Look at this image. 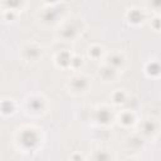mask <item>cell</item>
<instances>
[{"mask_svg":"<svg viewBox=\"0 0 161 161\" xmlns=\"http://www.w3.org/2000/svg\"><path fill=\"white\" fill-rule=\"evenodd\" d=\"M19 140H20V144L25 149H34L39 142V136L33 130H25L22 132Z\"/></svg>","mask_w":161,"mask_h":161,"instance_id":"6da1fadb","label":"cell"},{"mask_svg":"<svg viewBox=\"0 0 161 161\" xmlns=\"http://www.w3.org/2000/svg\"><path fill=\"white\" fill-rule=\"evenodd\" d=\"M111 118H112V115L109 113V111L106 108H102L97 112V120L101 122V124H108Z\"/></svg>","mask_w":161,"mask_h":161,"instance_id":"7a4b0ae2","label":"cell"},{"mask_svg":"<svg viewBox=\"0 0 161 161\" xmlns=\"http://www.w3.org/2000/svg\"><path fill=\"white\" fill-rule=\"evenodd\" d=\"M72 86L76 91H83L87 87V81L83 78V77H78V78H74L72 82Z\"/></svg>","mask_w":161,"mask_h":161,"instance_id":"3957f363","label":"cell"},{"mask_svg":"<svg viewBox=\"0 0 161 161\" xmlns=\"http://www.w3.org/2000/svg\"><path fill=\"white\" fill-rule=\"evenodd\" d=\"M70 55L67 53V52H62L58 54V63L61 64V66H68L70 64Z\"/></svg>","mask_w":161,"mask_h":161,"instance_id":"277c9868","label":"cell"},{"mask_svg":"<svg viewBox=\"0 0 161 161\" xmlns=\"http://www.w3.org/2000/svg\"><path fill=\"white\" fill-rule=\"evenodd\" d=\"M0 109H1V112L8 115V113H11L14 111V105L11 103L10 101H4L1 105H0Z\"/></svg>","mask_w":161,"mask_h":161,"instance_id":"5b68a950","label":"cell"},{"mask_svg":"<svg viewBox=\"0 0 161 161\" xmlns=\"http://www.w3.org/2000/svg\"><path fill=\"white\" fill-rule=\"evenodd\" d=\"M43 106V100L40 98H31L29 101V107L31 109H34V111H39Z\"/></svg>","mask_w":161,"mask_h":161,"instance_id":"8992f818","label":"cell"},{"mask_svg":"<svg viewBox=\"0 0 161 161\" xmlns=\"http://www.w3.org/2000/svg\"><path fill=\"white\" fill-rule=\"evenodd\" d=\"M27 54H28V57L30 58V59H34V58H37L38 55L40 54V52H39V49H38L37 47H29L27 49Z\"/></svg>","mask_w":161,"mask_h":161,"instance_id":"52a82bcc","label":"cell"},{"mask_svg":"<svg viewBox=\"0 0 161 161\" xmlns=\"http://www.w3.org/2000/svg\"><path fill=\"white\" fill-rule=\"evenodd\" d=\"M109 154L106 151H98L96 154V161H109Z\"/></svg>","mask_w":161,"mask_h":161,"instance_id":"ba28073f","label":"cell"},{"mask_svg":"<svg viewBox=\"0 0 161 161\" xmlns=\"http://www.w3.org/2000/svg\"><path fill=\"white\" fill-rule=\"evenodd\" d=\"M141 19H142V15H141V13L139 10H133L130 13V20L133 22V23H139Z\"/></svg>","mask_w":161,"mask_h":161,"instance_id":"9c48e42d","label":"cell"},{"mask_svg":"<svg viewBox=\"0 0 161 161\" xmlns=\"http://www.w3.org/2000/svg\"><path fill=\"white\" fill-rule=\"evenodd\" d=\"M159 70H160V68H159L157 63H151V64H149V67H147V72L152 76L159 74Z\"/></svg>","mask_w":161,"mask_h":161,"instance_id":"30bf717a","label":"cell"},{"mask_svg":"<svg viewBox=\"0 0 161 161\" xmlns=\"http://www.w3.org/2000/svg\"><path fill=\"white\" fill-rule=\"evenodd\" d=\"M121 121L124 125H131L133 122V116L131 113H124L121 117Z\"/></svg>","mask_w":161,"mask_h":161,"instance_id":"8fae6325","label":"cell"},{"mask_svg":"<svg viewBox=\"0 0 161 161\" xmlns=\"http://www.w3.org/2000/svg\"><path fill=\"white\" fill-rule=\"evenodd\" d=\"M144 131L145 133H152L154 131H155V124L154 122H146V124L144 125Z\"/></svg>","mask_w":161,"mask_h":161,"instance_id":"7c38bea8","label":"cell"},{"mask_svg":"<svg viewBox=\"0 0 161 161\" xmlns=\"http://www.w3.org/2000/svg\"><path fill=\"white\" fill-rule=\"evenodd\" d=\"M113 100H115L116 103H122V102H125V94L122 93L121 91L116 92L115 96H113Z\"/></svg>","mask_w":161,"mask_h":161,"instance_id":"4fadbf2b","label":"cell"},{"mask_svg":"<svg viewBox=\"0 0 161 161\" xmlns=\"http://www.w3.org/2000/svg\"><path fill=\"white\" fill-rule=\"evenodd\" d=\"M74 31H76V30H74L73 28L68 27V28H66V29L63 30V33H62V34H63L64 38H68V39H69V38H72V37L74 35Z\"/></svg>","mask_w":161,"mask_h":161,"instance_id":"5bb4252c","label":"cell"},{"mask_svg":"<svg viewBox=\"0 0 161 161\" xmlns=\"http://www.w3.org/2000/svg\"><path fill=\"white\" fill-rule=\"evenodd\" d=\"M111 64L113 67H116V66H120V64L122 63V58L120 57V55H113V57H111Z\"/></svg>","mask_w":161,"mask_h":161,"instance_id":"9a60e30c","label":"cell"},{"mask_svg":"<svg viewBox=\"0 0 161 161\" xmlns=\"http://www.w3.org/2000/svg\"><path fill=\"white\" fill-rule=\"evenodd\" d=\"M54 18H55V13H54L53 10L47 11L46 14H44V19H46V20H50V22H53V20H54Z\"/></svg>","mask_w":161,"mask_h":161,"instance_id":"2e32d148","label":"cell"},{"mask_svg":"<svg viewBox=\"0 0 161 161\" xmlns=\"http://www.w3.org/2000/svg\"><path fill=\"white\" fill-rule=\"evenodd\" d=\"M89 53H91L94 58H96V57H98V55L101 54V48H98V47H93V48L91 49V52H89Z\"/></svg>","mask_w":161,"mask_h":161,"instance_id":"e0dca14e","label":"cell"},{"mask_svg":"<svg viewBox=\"0 0 161 161\" xmlns=\"http://www.w3.org/2000/svg\"><path fill=\"white\" fill-rule=\"evenodd\" d=\"M79 61H81L79 58H74V59L70 61V64H73V66H78L79 63H82V62H79Z\"/></svg>","mask_w":161,"mask_h":161,"instance_id":"ac0fdd59","label":"cell"},{"mask_svg":"<svg viewBox=\"0 0 161 161\" xmlns=\"http://www.w3.org/2000/svg\"><path fill=\"white\" fill-rule=\"evenodd\" d=\"M73 161H82V156H79V155L73 156Z\"/></svg>","mask_w":161,"mask_h":161,"instance_id":"d6986e66","label":"cell"}]
</instances>
